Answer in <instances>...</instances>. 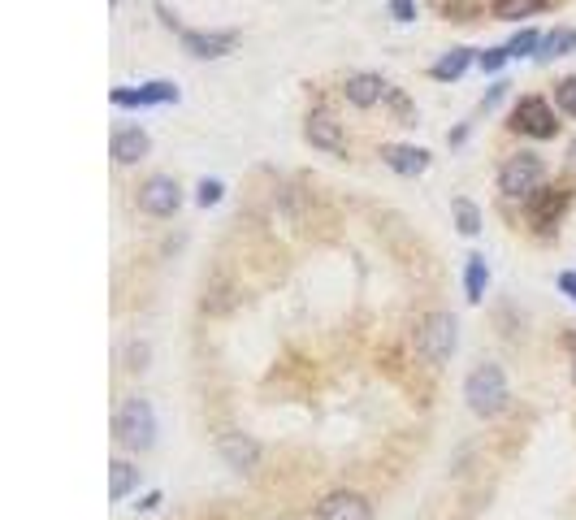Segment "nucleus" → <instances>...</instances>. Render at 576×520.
<instances>
[{
    "label": "nucleus",
    "mask_w": 576,
    "mask_h": 520,
    "mask_svg": "<svg viewBox=\"0 0 576 520\" xmlns=\"http://www.w3.org/2000/svg\"><path fill=\"white\" fill-rule=\"evenodd\" d=\"M576 52V31H555L542 39V57H568Z\"/></svg>",
    "instance_id": "nucleus-20"
},
{
    "label": "nucleus",
    "mask_w": 576,
    "mask_h": 520,
    "mask_svg": "<svg viewBox=\"0 0 576 520\" xmlns=\"http://www.w3.org/2000/svg\"><path fill=\"white\" fill-rule=\"evenodd\" d=\"M117 442L122 447H135V451H148L152 442H156V412H152V403L148 399H126L122 408H117Z\"/></svg>",
    "instance_id": "nucleus-3"
},
{
    "label": "nucleus",
    "mask_w": 576,
    "mask_h": 520,
    "mask_svg": "<svg viewBox=\"0 0 576 520\" xmlns=\"http://www.w3.org/2000/svg\"><path fill=\"white\" fill-rule=\"evenodd\" d=\"M343 91H347V100L356 104V109H373V104H382L390 96V87H386L382 74H351L347 83H343Z\"/></svg>",
    "instance_id": "nucleus-13"
},
{
    "label": "nucleus",
    "mask_w": 576,
    "mask_h": 520,
    "mask_svg": "<svg viewBox=\"0 0 576 520\" xmlns=\"http://www.w3.org/2000/svg\"><path fill=\"white\" fill-rule=\"evenodd\" d=\"M464 399L477 416H499L507 408V399H512L499 364H477V369L464 377Z\"/></svg>",
    "instance_id": "nucleus-1"
},
{
    "label": "nucleus",
    "mask_w": 576,
    "mask_h": 520,
    "mask_svg": "<svg viewBox=\"0 0 576 520\" xmlns=\"http://www.w3.org/2000/svg\"><path fill=\"white\" fill-rule=\"evenodd\" d=\"M572 169H576V143H572Z\"/></svg>",
    "instance_id": "nucleus-30"
},
{
    "label": "nucleus",
    "mask_w": 576,
    "mask_h": 520,
    "mask_svg": "<svg viewBox=\"0 0 576 520\" xmlns=\"http://www.w3.org/2000/svg\"><path fill=\"white\" fill-rule=\"evenodd\" d=\"M512 57V52L507 48H490V52H481V70H499V65Z\"/></svg>",
    "instance_id": "nucleus-25"
},
{
    "label": "nucleus",
    "mask_w": 576,
    "mask_h": 520,
    "mask_svg": "<svg viewBox=\"0 0 576 520\" xmlns=\"http://www.w3.org/2000/svg\"><path fill=\"white\" fill-rule=\"evenodd\" d=\"M217 451H221V460H226L234 473H252V468L260 464V442L247 438V434H221Z\"/></svg>",
    "instance_id": "nucleus-9"
},
{
    "label": "nucleus",
    "mask_w": 576,
    "mask_h": 520,
    "mask_svg": "<svg viewBox=\"0 0 576 520\" xmlns=\"http://www.w3.org/2000/svg\"><path fill=\"white\" fill-rule=\"evenodd\" d=\"M304 135H308V143L312 148H321V152H347V139H343V126L334 122L330 113H312L308 117V126H304Z\"/></svg>",
    "instance_id": "nucleus-12"
},
{
    "label": "nucleus",
    "mask_w": 576,
    "mask_h": 520,
    "mask_svg": "<svg viewBox=\"0 0 576 520\" xmlns=\"http://www.w3.org/2000/svg\"><path fill=\"white\" fill-rule=\"evenodd\" d=\"M135 481H139V468L130 464V460H113L109 464V499H126L130 490H135Z\"/></svg>",
    "instance_id": "nucleus-16"
},
{
    "label": "nucleus",
    "mask_w": 576,
    "mask_h": 520,
    "mask_svg": "<svg viewBox=\"0 0 576 520\" xmlns=\"http://www.w3.org/2000/svg\"><path fill=\"white\" fill-rule=\"evenodd\" d=\"M390 13H395L399 22H412L416 18V5H412V0H390Z\"/></svg>",
    "instance_id": "nucleus-26"
},
{
    "label": "nucleus",
    "mask_w": 576,
    "mask_h": 520,
    "mask_svg": "<svg viewBox=\"0 0 576 520\" xmlns=\"http://www.w3.org/2000/svg\"><path fill=\"white\" fill-rule=\"evenodd\" d=\"M455 221H460V234H477L481 230V213L473 200H455Z\"/></svg>",
    "instance_id": "nucleus-21"
},
{
    "label": "nucleus",
    "mask_w": 576,
    "mask_h": 520,
    "mask_svg": "<svg viewBox=\"0 0 576 520\" xmlns=\"http://www.w3.org/2000/svg\"><path fill=\"white\" fill-rule=\"evenodd\" d=\"M382 161L395 169V174L416 178V174H425V169H429V152H425V148H412V143H386V148H382Z\"/></svg>",
    "instance_id": "nucleus-14"
},
{
    "label": "nucleus",
    "mask_w": 576,
    "mask_h": 520,
    "mask_svg": "<svg viewBox=\"0 0 576 520\" xmlns=\"http://www.w3.org/2000/svg\"><path fill=\"white\" fill-rule=\"evenodd\" d=\"M317 520H373V507L356 490H330L317 503Z\"/></svg>",
    "instance_id": "nucleus-7"
},
{
    "label": "nucleus",
    "mask_w": 576,
    "mask_h": 520,
    "mask_svg": "<svg viewBox=\"0 0 576 520\" xmlns=\"http://www.w3.org/2000/svg\"><path fill=\"white\" fill-rule=\"evenodd\" d=\"M512 126L525 130V135H533V139H551L555 130H559L555 109L542 96H525V100H520L516 109H512Z\"/></svg>",
    "instance_id": "nucleus-5"
},
{
    "label": "nucleus",
    "mask_w": 576,
    "mask_h": 520,
    "mask_svg": "<svg viewBox=\"0 0 576 520\" xmlns=\"http://www.w3.org/2000/svg\"><path fill=\"white\" fill-rule=\"evenodd\" d=\"M538 44H542L538 31H520V35L512 39V44H507V52H512V57H529V52L538 48Z\"/></svg>",
    "instance_id": "nucleus-23"
},
{
    "label": "nucleus",
    "mask_w": 576,
    "mask_h": 520,
    "mask_svg": "<svg viewBox=\"0 0 576 520\" xmlns=\"http://www.w3.org/2000/svg\"><path fill=\"white\" fill-rule=\"evenodd\" d=\"M542 178H546V165H542V156H533V152H520L499 169V187H503V195H512V200H533V195L542 191Z\"/></svg>",
    "instance_id": "nucleus-4"
},
{
    "label": "nucleus",
    "mask_w": 576,
    "mask_h": 520,
    "mask_svg": "<svg viewBox=\"0 0 576 520\" xmlns=\"http://www.w3.org/2000/svg\"><path fill=\"white\" fill-rule=\"evenodd\" d=\"M221 191H226V187H221L217 178H204V182H200V191H195V200H200V208H208V204H217V200H221Z\"/></svg>",
    "instance_id": "nucleus-24"
},
{
    "label": "nucleus",
    "mask_w": 576,
    "mask_h": 520,
    "mask_svg": "<svg viewBox=\"0 0 576 520\" xmlns=\"http://www.w3.org/2000/svg\"><path fill=\"white\" fill-rule=\"evenodd\" d=\"M546 0H494V13L499 18H529V13H538Z\"/></svg>",
    "instance_id": "nucleus-19"
},
{
    "label": "nucleus",
    "mask_w": 576,
    "mask_h": 520,
    "mask_svg": "<svg viewBox=\"0 0 576 520\" xmlns=\"http://www.w3.org/2000/svg\"><path fill=\"white\" fill-rule=\"evenodd\" d=\"M234 31H182V48L191 52V57H204V61H213V57H226V52L234 48Z\"/></svg>",
    "instance_id": "nucleus-10"
},
{
    "label": "nucleus",
    "mask_w": 576,
    "mask_h": 520,
    "mask_svg": "<svg viewBox=\"0 0 576 520\" xmlns=\"http://www.w3.org/2000/svg\"><path fill=\"white\" fill-rule=\"evenodd\" d=\"M148 360V343H130V369H143Z\"/></svg>",
    "instance_id": "nucleus-27"
},
{
    "label": "nucleus",
    "mask_w": 576,
    "mask_h": 520,
    "mask_svg": "<svg viewBox=\"0 0 576 520\" xmlns=\"http://www.w3.org/2000/svg\"><path fill=\"white\" fill-rule=\"evenodd\" d=\"M178 204H182V187L165 174H156L139 187V208L148 217H169V213H178Z\"/></svg>",
    "instance_id": "nucleus-6"
},
{
    "label": "nucleus",
    "mask_w": 576,
    "mask_h": 520,
    "mask_svg": "<svg viewBox=\"0 0 576 520\" xmlns=\"http://www.w3.org/2000/svg\"><path fill=\"white\" fill-rule=\"evenodd\" d=\"M555 100H559V109H564L568 117H576V74L555 87Z\"/></svg>",
    "instance_id": "nucleus-22"
},
{
    "label": "nucleus",
    "mask_w": 576,
    "mask_h": 520,
    "mask_svg": "<svg viewBox=\"0 0 576 520\" xmlns=\"http://www.w3.org/2000/svg\"><path fill=\"white\" fill-rule=\"evenodd\" d=\"M486 282H490V269H486V256H468V273H464V286H468V299L486 295Z\"/></svg>",
    "instance_id": "nucleus-18"
},
{
    "label": "nucleus",
    "mask_w": 576,
    "mask_h": 520,
    "mask_svg": "<svg viewBox=\"0 0 576 520\" xmlns=\"http://www.w3.org/2000/svg\"><path fill=\"white\" fill-rule=\"evenodd\" d=\"M148 152H152V139H148V130H143V126L113 130V161H117V165H135V161H143Z\"/></svg>",
    "instance_id": "nucleus-11"
},
{
    "label": "nucleus",
    "mask_w": 576,
    "mask_h": 520,
    "mask_svg": "<svg viewBox=\"0 0 576 520\" xmlns=\"http://www.w3.org/2000/svg\"><path fill=\"white\" fill-rule=\"evenodd\" d=\"M559 291H568L572 295V304H576V273L568 269V273H559Z\"/></svg>",
    "instance_id": "nucleus-28"
},
{
    "label": "nucleus",
    "mask_w": 576,
    "mask_h": 520,
    "mask_svg": "<svg viewBox=\"0 0 576 520\" xmlns=\"http://www.w3.org/2000/svg\"><path fill=\"white\" fill-rule=\"evenodd\" d=\"M468 61H473V52H468V48H451L442 61H434V70H429V74H434L438 83H447V78H460L468 70Z\"/></svg>",
    "instance_id": "nucleus-17"
},
{
    "label": "nucleus",
    "mask_w": 576,
    "mask_h": 520,
    "mask_svg": "<svg viewBox=\"0 0 576 520\" xmlns=\"http://www.w3.org/2000/svg\"><path fill=\"white\" fill-rule=\"evenodd\" d=\"M455 343H460V325H455L451 312H429V317L416 325V351L429 364H447L455 356Z\"/></svg>",
    "instance_id": "nucleus-2"
},
{
    "label": "nucleus",
    "mask_w": 576,
    "mask_h": 520,
    "mask_svg": "<svg viewBox=\"0 0 576 520\" xmlns=\"http://www.w3.org/2000/svg\"><path fill=\"white\" fill-rule=\"evenodd\" d=\"M572 382H576V343H572Z\"/></svg>",
    "instance_id": "nucleus-29"
},
{
    "label": "nucleus",
    "mask_w": 576,
    "mask_h": 520,
    "mask_svg": "<svg viewBox=\"0 0 576 520\" xmlns=\"http://www.w3.org/2000/svg\"><path fill=\"white\" fill-rule=\"evenodd\" d=\"M568 208V191L564 187H555V191H538L533 195V208H529V217H533V226H542V230H551L559 213Z\"/></svg>",
    "instance_id": "nucleus-15"
},
{
    "label": "nucleus",
    "mask_w": 576,
    "mask_h": 520,
    "mask_svg": "<svg viewBox=\"0 0 576 520\" xmlns=\"http://www.w3.org/2000/svg\"><path fill=\"white\" fill-rule=\"evenodd\" d=\"M109 100L122 104V109H148V104H169V100H178V87L165 83V78H156V83H143L139 91H135V87H117Z\"/></svg>",
    "instance_id": "nucleus-8"
}]
</instances>
